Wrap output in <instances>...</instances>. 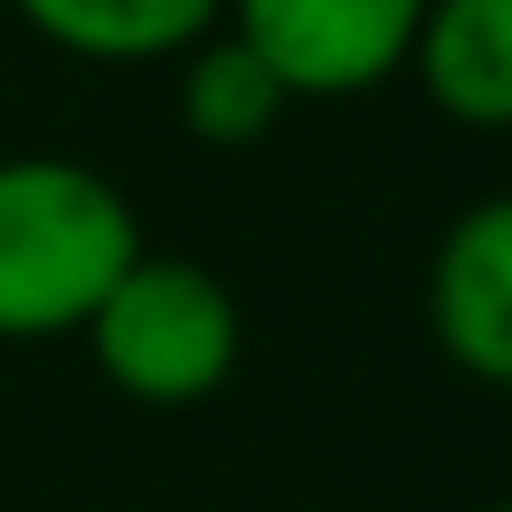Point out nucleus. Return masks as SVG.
I'll return each instance as SVG.
<instances>
[{
	"mask_svg": "<svg viewBox=\"0 0 512 512\" xmlns=\"http://www.w3.org/2000/svg\"><path fill=\"white\" fill-rule=\"evenodd\" d=\"M144 256L136 200L64 152L0 160V344L80 336L104 288Z\"/></svg>",
	"mask_w": 512,
	"mask_h": 512,
	"instance_id": "obj_1",
	"label": "nucleus"
},
{
	"mask_svg": "<svg viewBox=\"0 0 512 512\" xmlns=\"http://www.w3.org/2000/svg\"><path fill=\"white\" fill-rule=\"evenodd\" d=\"M80 336L112 392H128L144 408H192L232 384L248 320H240V296L224 288V272L144 248L104 288V304L80 320Z\"/></svg>",
	"mask_w": 512,
	"mask_h": 512,
	"instance_id": "obj_2",
	"label": "nucleus"
},
{
	"mask_svg": "<svg viewBox=\"0 0 512 512\" xmlns=\"http://www.w3.org/2000/svg\"><path fill=\"white\" fill-rule=\"evenodd\" d=\"M424 0H224V32L296 96H368L408 64Z\"/></svg>",
	"mask_w": 512,
	"mask_h": 512,
	"instance_id": "obj_3",
	"label": "nucleus"
},
{
	"mask_svg": "<svg viewBox=\"0 0 512 512\" xmlns=\"http://www.w3.org/2000/svg\"><path fill=\"white\" fill-rule=\"evenodd\" d=\"M424 328L472 384H512V200H472L424 272Z\"/></svg>",
	"mask_w": 512,
	"mask_h": 512,
	"instance_id": "obj_4",
	"label": "nucleus"
},
{
	"mask_svg": "<svg viewBox=\"0 0 512 512\" xmlns=\"http://www.w3.org/2000/svg\"><path fill=\"white\" fill-rule=\"evenodd\" d=\"M424 104L456 128L512 120V0H424L408 64Z\"/></svg>",
	"mask_w": 512,
	"mask_h": 512,
	"instance_id": "obj_5",
	"label": "nucleus"
},
{
	"mask_svg": "<svg viewBox=\"0 0 512 512\" xmlns=\"http://www.w3.org/2000/svg\"><path fill=\"white\" fill-rule=\"evenodd\" d=\"M56 56L80 64H176L224 24V0H8Z\"/></svg>",
	"mask_w": 512,
	"mask_h": 512,
	"instance_id": "obj_6",
	"label": "nucleus"
},
{
	"mask_svg": "<svg viewBox=\"0 0 512 512\" xmlns=\"http://www.w3.org/2000/svg\"><path fill=\"white\" fill-rule=\"evenodd\" d=\"M288 112V88L232 40V32H208L176 56V128L208 152H248L280 128Z\"/></svg>",
	"mask_w": 512,
	"mask_h": 512,
	"instance_id": "obj_7",
	"label": "nucleus"
},
{
	"mask_svg": "<svg viewBox=\"0 0 512 512\" xmlns=\"http://www.w3.org/2000/svg\"><path fill=\"white\" fill-rule=\"evenodd\" d=\"M488 512H504V504H488Z\"/></svg>",
	"mask_w": 512,
	"mask_h": 512,
	"instance_id": "obj_8",
	"label": "nucleus"
}]
</instances>
